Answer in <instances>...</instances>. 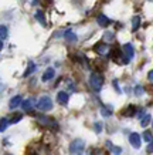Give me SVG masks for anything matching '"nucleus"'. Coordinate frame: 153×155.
Masks as SVG:
<instances>
[{"mask_svg":"<svg viewBox=\"0 0 153 155\" xmlns=\"http://www.w3.org/2000/svg\"><path fill=\"white\" fill-rule=\"evenodd\" d=\"M89 84L95 91H99L104 85V77H102L99 73H92L91 77H89Z\"/></svg>","mask_w":153,"mask_h":155,"instance_id":"obj_1","label":"nucleus"},{"mask_svg":"<svg viewBox=\"0 0 153 155\" xmlns=\"http://www.w3.org/2000/svg\"><path fill=\"white\" fill-rule=\"evenodd\" d=\"M37 108L40 111H50L51 108H53V101H51V98L47 97V95H43L41 98L37 101Z\"/></svg>","mask_w":153,"mask_h":155,"instance_id":"obj_2","label":"nucleus"},{"mask_svg":"<svg viewBox=\"0 0 153 155\" xmlns=\"http://www.w3.org/2000/svg\"><path fill=\"white\" fill-rule=\"evenodd\" d=\"M84 147H85V144H84L82 140H75V141L71 142L70 152L71 154H78V152H81L84 150Z\"/></svg>","mask_w":153,"mask_h":155,"instance_id":"obj_3","label":"nucleus"},{"mask_svg":"<svg viewBox=\"0 0 153 155\" xmlns=\"http://www.w3.org/2000/svg\"><path fill=\"white\" fill-rule=\"evenodd\" d=\"M129 142L130 145L133 147V148H140V145H142V140H140V135L138 134V132H132L129 135Z\"/></svg>","mask_w":153,"mask_h":155,"instance_id":"obj_4","label":"nucleus"},{"mask_svg":"<svg viewBox=\"0 0 153 155\" xmlns=\"http://www.w3.org/2000/svg\"><path fill=\"white\" fill-rule=\"evenodd\" d=\"M122 51H123V54H125V57H126V63L133 57V47H132V44H129V43L122 47Z\"/></svg>","mask_w":153,"mask_h":155,"instance_id":"obj_5","label":"nucleus"},{"mask_svg":"<svg viewBox=\"0 0 153 155\" xmlns=\"http://www.w3.org/2000/svg\"><path fill=\"white\" fill-rule=\"evenodd\" d=\"M68 98H70V95H68V93H65V91H60L57 94V101L60 104H62V105H65V104L68 103Z\"/></svg>","mask_w":153,"mask_h":155,"instance_id":"obj_6","label":"nucleus"},{"mask_svg":"<svg viewBox=\"0 0 153 155\" xmlns=\"http://www.w3.org/2000/svg\"><path fill=\"white\" fill-rule=\"evenodd\" d=\"M21 103H23V98H21V95H16V97H13V98L10 100L9 107H10V108H17Z\"/></svg>","mask_w":153,"mask_h":155,"instance_id":"obj_7","label":"nucleus"},{"mask_svg":"<svg viewBox=\"0 0 153 155\" xmlns=\"http://www.w3.org/2000/svg\"><path fill=\"white\" fill-rule=\"evenodd\" d=\"M97 21H98L99 26H102V27H107L108 24L111 23V20L108 19L105 14H99V16H98V19H97Z\"/></svg>","mask_w":153,"mask_h":155,"instance_id":"obj_8","label":"nucleus"},{"mask_svg":"<svg viewBox=\"0 0 153 155\" xmlns=\"http://www.w3.org/2000/svg\"><path fill=\"white\" fill-rule=\"evenodd\" d=\"M54 74H56L54 68H47V70L44 71V74H43L41 80H43V81H48V80H51V78L54 77Z\"/></svg>","mask_w":153,"mask_h":155,"instance_id":"obj_9","label":"nucleus"},{"mask_svg":"<svg viewBox=\"0 0 153 155\" xmlns=\"http://www.w3.org/2000/svg\"><path fill=\"white\" fill-rule=\"evenodd\" d=\"M139 24H140L139 16H135L133 19H132V31H136L139 28Z\"/></svg>","mask_w":153,"mask_h":155,"instance_id":"obj_10","label":"nucleus"},{"mask_svg":"<svg viewBox=\"0 0 153 155\" xmlns=\"http://www.w3.org/2000/svg\"><path fill=\"white\" fill-rule=\"evenodd\" d=\"M95 50H97L99 54H107L108 46H105V44H97V46H95Z\"/></svg>","mask_w":153,"mask_h":155,"instance_id":"obj_11","label":"nucleus"},{"mask_svg":"<svg viewBox=\"0 0 153 155\" xmlns=\"http://www.w3.org/2000/svg\"><path fill=\"white\" fill-rule=\"evenodd\" d=\"M10 124V121L9 120H7V118H2V120H0V132H3L6 130V128H7V125H9Z\"/></svg>","mask_w":153,"mask_h":155,"instance_id":"obj_12","label":"nucleus"},{"mask_svg":"<svg viewBox=\"0 0 153 155\" xmlns=\"http://www.w3.org/2000/svg\"><path fill=\"white\" fill-rule=\"evenodd\" d=\"M64 37H65V40H68V41H75L77 40V36H75L72 31H65V34H64Z\"/></svg>","mask_w":153,"mask_h":155,"instance_id":"obj_13","label":"nucleus"},{"mask_svg":"<svg viewBox=\"0 0 153 155\" xmlns=\"http://www.w3.org/2000/svg\"><path fill=\"white\" fill-rule=\"evenodd\" d=\"M7 27H6L5 24H0V40H3V38L7 37Z\"/></svg>","mask_w":153,"mask_h":155,"instance_id":"obj_14","label":"nucleus"},{"mask_svg":"<svg viewBox=\"0 0 153 155\" xmlns=\"http://www.w3.org/2000/svg\"><path fill=\"white\" fill-rule=\"evenodd\" d=\"M36 19H37L43 26H47V21H46V19H44V16H43L41 12H37V13H36Z\"/></svg>","mask_w":153,"mask_h":155,"instance_id":"obj_15","label":"nucleus"},{"mask_svg":"<svg viewBox=\"0 0 153 155\" xmlns=\"http://www.w3.org/2000/svg\"><path fill=\"white\" fill-rule=\"evenodd\" d=\"M34 70H36V66H34V63H30V64H28V67H27V70L24 71V77H27V75H30Z\"/></svg>","mask_w":153,"mask_h":155,"instance_id":"obj_16","label":"nucleus"},{"mask_svg":"<svg viewBox=\"0 0 153 155\" xmlns=\"http://www.w3.org/2000/svg\"><path fill=\"white\" fill-rule=\"evenodd\" d=\"M143 140H145L146 142H152V141H153L152 132H150V131H145V132H143Z\"/></svg>","mask_w":153,"mask_h":155,"instance_id":"obj_17","label":"nucleus"},{"mask_svg":"<svg viewBox=\"0 0 153 155\" xmlns=\"http://www.w3.org/2000/svg\"><path fill=\"white\" fill-rule=\"evenodd\" d=\"M150 120H152V118H150V115H145V117L142 118V121H140V125H142V127H146L149 122H150Z\"/></svg>","mask_w":153,"mask_h":155,"instance_id":"obj_18","label":"nucleus"},{"mask_svg":"<svg viewBox=\"0 0 153 155\" xmlns=\"http://www.w3.org/2000/svg\"><path fill=\"white\" fill-rule=\"evenodd\" d=\"M101 114H102V115H104V117H109V115H111V114H112V110H111V108L104 107V108H102V110H101Z\"/></svg>","mask_w":153,"mask_h":155,"instance_id":"obj_19","label":"nucleus"},{"mask_svg":"<svg viewBox=\"0 0 153 155\" xmlns=\"http://www.w3.org/2000/svg\"><path fill=\"white\" fill-rule=\"evenodd\" d=\"M133 114H135V107H133V105H130V107H128V110H126L125 113H123V115L130 117V115H133Z\"/></svg>","mask_w":153,"mask_h":155,"instance_id":"obj_20","label":"nucleus"},{"mask_svg":"<svg viewBox=\"0 0 153 155\" xmlns=\"http://www.w3.org/2000/svg\"><path fill=\"white\" fill-rule=\"evenodd\" d=\"M21 118H23V115H21V114H14L13 118L10 120V122H11V124H14V122H19Z\"/></svg>","mask_w":153,"mask_h":155,"instance_id":"obj_21","label":"nucleus"},{"mask_svg":"<svg viewBox=\"0 0 153 155\" xmlns=\"http://www.w3.org/2000/svg\"><path fill=\"white\" fill-rule=\"evenodd\" d=\"M21 105H23L24 110H30V108H31V100H26V101H23Z\"/></svg>","mask_w":153,"mask_h":155,"instance_id":"obj_22","label":"nucleus"},{"mask_svg":"<svg viewBox=\"0 0 153 155\" xmlns=\"http://www.w3.org/2000/svg\"><path fill=\"white\" fill-rule=\"evenodd\" d=\"M148 152H153V141L152 142H149V145H148Z\"/></svg>","mask_w":153,"mask_h":155,"instance_id":"obj_23","label":"nucleus"},{"mask_svg":"<svg viewBox=\"0 0 153 155\" xmlns=\"http://www.w3.org/2000/svg\"><path fill=\"white\" fill-rule=\"evenodd\" d=\"M102 125H101V124H99V122H97V124H95V128H97V131L98 132H101V130H102Z\"/></svg>","mask_w":153,"mask_h":155,"instance_id":"obj_24","label":"nucleus"},{"mask_svg":"<svg viewBox=\"0 0 153 155\" xmlns=\"http://www.w3.org/2000/svg\"><path fill=\"white\" fill-rule=\"evenodd\" d=\"M113 152H115L116 155H119V154H121V148H118V147H115V148H113Z\"/></svg>","mask_w":153,"mask_h":155,"instance_id":"obj_25","label":"nucleus"},{"mask_svg":"<svg viewBox=\"0 0 153 155\" xmlns=\"http://www.w3.org/2000/svg\"><path fill=\"white\" fill-rule=\"evenodd\" d=\"M136 94L138 95L142 94V88H140V87H136Z\"/></svg>","mask_w":153,"mask_h":155,"instance_id":"obj_26","label":"nucleus"},{"mask_svg":"<svg viewBox=\"0 0 153 155\" xmlns=\"http://www.w3.org/2000/svg\"><path fill=\"white\" fill-rule=\"evenodd\" d=\"M149 80H153V70L149 73Z\"/></svg>","mask_w":153,"mask_h":155,"instance_id":"obj_27","label":"nucleus"},{"mask_svg":"<svg viewBox=\"0 0 153 155\" xmlns=\"http://www.w3.org/2000/svg\"><path fill=\"white\" fill-rule=\"evenodd\" d=\"M2 48H3V41L0 40V51H2Z\"/></svg>","mask_w":153,"mask_h":155,"instance_id":"obj_28","label":"nucleus"}]
</instances>
